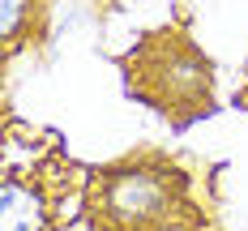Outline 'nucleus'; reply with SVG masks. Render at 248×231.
I'll return each instance as SVG.
<instances>
[{"label":"nucleus","instance_id":"obj_1","mask_svg":"<svg viewBox=\"0 0 248 231\" xmlns=\"http://www.w3.org/2000/svg\"><path fill=\"white\" fill-rule=\"evenodd\" d=\"M180 205V176L171 167H141L124 163L103 171L90 193V210L111 231H146L163 227Z\"/></svg>","mask_w":248,"mask_h":231},{"label":"nucleus","instance_id":"obj_2","mask_svg":"<svg viewBox=\"0 0 248 231\" xmlns=\"http://www.w3.org/2000/svg\"><path fill=\"white\" fill-rule=\"evenodd\" d=\"M47 227V197L30 180L4 176L0 184V231H43Z\"/></svg>","mask_w":248,"mask_h":231},{"label":"nucleus","instance_id":"obj_3","mask_svg":"<svg viewBox=\"0 0 248 231\" xmlns=\"http://www.w3.org/2000/svg\"><path fill=\"white\" fill-rule=\"evenodd\" d=\"M30 0H0V26H4V39L13 43L17 34H22V9Z\"/></svg>","mask_w":248,"mask_h":231}]
</instances>
